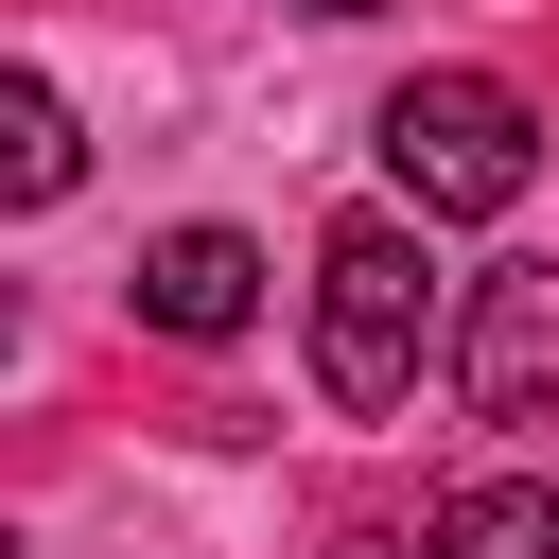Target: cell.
I'll return each mask as SVG.
<instances>
[{"mask_svg": "<svg viewBox=\"0 0 559 559\" xmlns=\"http://www.w3.org/2000/svg\"><path fill=\"white\" fill-rule=\"evenodd\" d=\"M70 175H87V140H70V105H52L35 70H0V192H17V210H52Z\"/></svg>", "mask_w": 559, "mask_h": 559, "instance_id": "obj_6", "label": "cell"}, {"mask_svg": "<svg viewBox=\"0 0 559 559\" xmlns=\"http://www.w3.org/2000/svg\"><path fill=\"white\" fill-rule=\"evenodd\" d=\"M454 402H472L489 437L559 419V262H489V280H472V314H454Z\"/></svg>", "mask_w": 559, "mask_h": 559, "instance_id": "obj_3", "label": "cell"}, {"mask_svg": "<svg viewBox=\"0 0 559 559\" xmlns=\"http://www.w3.org/2000/svg\"><path fill=\"white\" fill-rule=\"evenodd\" d=\"M245 314H262V245H245V227H157V245H140V332L227 349Z\"/></svg>", "mask_w": 559, "mask_h": 559, "instance_id": "obj_4", "label": "cell"}, {"mask_svg": "<svg viewBox=\"0 0 559 559\" xmlns=\"http://www.w3.org/2000/svg\"><path fill=\"white\" fill-rule=\"evenodd\" d=\"M419 280H437V262H419L402 210H349V227L314 245V384H332L349 419H384V402L419 384V332H437Z\"/></svg>", "mask_w": 559, "mask_h": 559, "instance_id": "obj_2", "label": "cell"}, {"mask_svg": "<svg viewBox=\"0 0 559 559\" xmlns=\"http://www.w3.org/2000/svg\"><path fill=\"white\" fill-rule=\"evenodd\" d=\"M280 17H384V0H280Z\"/></svg>", "mask_w": 559, "mask_h": 559, "instance_id": "obj_8", "label": "cell"}, {"mask_svg": "<svg viewBox=\"0 0 559 559\" xmlns=\"http://www.w3.org/2000/svg\"><path fill=\"white\" fill-rule=\"evenodd\" d=\"M437 559H559V472H472L437 507Z\"/></svg>", "mask_w": 559, "mask_h": 559, "instance_id": "obj_5", "label": "cell"}, {"mask_svg": "<svg viewBox=\"0 0 559 559\" xmlns=\"http://www.w3.org/2000/svg\"><path fill=\"white\" fill-rule=\"evenodd\" d=\"M332 559H437V542H402V524H332Z\"/></svg>", "mask_w": 559, "mask_h": 559, "instance_id": "obj_7", "label": "cell"}, {"mask_svg": "<svg viewBox=\"0 0 559 559\" xmlns=\"http://www.w3.org/2000/svg\"><path fill=\"white\" fill-rule=\"evenodd\" d=\"M384 175H402L419 227H489V210H524V175H542V105H524L507 70H402V87H384Z\"/></svg>", "mask_w": 559, "mask_h": 559, "instance_id": "obj_1", "label": "cell"}]
</instances>
